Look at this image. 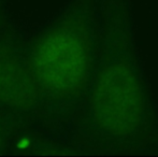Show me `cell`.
<instances>
[{
  "mask_svg": "<svg viewBox=\"0 0 158 157\" xmlns=\"http://www.w3.org/2000/svg\"><path fill=\"white\" fill-rule=\"evenodd\" d=\"M102 0H80L74 12L37 45L35 78L48 94L75 100L86 94L94 69Z\"/></svg>",
  "mask_w": 158,
  "mask_h": 157,
  "instance_id": "2",
  "label": "cell"
},
{
  "mask_svg": "<svg viewBox=\"0 0 158 157\" xmlns=\"http://www.w3.org/2000/svg\"><path fill=\"white\" fill-rule=\"evenodd\" d=\"M85 119L94 149L158 153V110L135 43L131 0H102Z\"/></svg>",
  "mask_w": 158,
  "mask_h": 157,
  "instance_id": "1",
  "label": "cell"
},
{
  "mask_svg": "<svg viewBox=\"0 0 158 157\" xmlns=\"http://www.w3.org/2000/svg\"><path fill=\"white\" fill-rule=\"evenodd\" d=\"M35 99V85L28 70L13 54L0 52V101L10 107L28 109Z\"/></svg>",
  "mask_w": 158,
  "mask_h": 157,
  "instance_id": "3",
  "label": "cell"
}]
</instances>
